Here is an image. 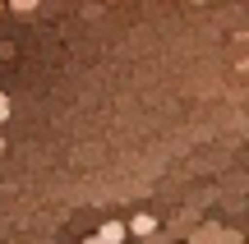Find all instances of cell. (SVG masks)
<instances>
[{
    "label": "cell",
    "instance_id": "obj_1",
    "mask_svg": "<svg viewBox=\"0 0 249 244\" xmlns=\"http://www.w3.org/2000/svg\"><path fill=\"white\" fill-rule=\"evenodd\" d=\"M97 235L107 240V244H120L124 235H129V226H124V221H102V230H97Z\"/></svg>",
    "mask_w": 249,
    "mask_h": 244
},
{
    "label": "cell",
    "instance_id": "obj_2",
    "mask_svg": "<svg viewBox=\"0 0 249 244\" xmlns=\"http://www.w3.org/2000/svg\"><path fill=\"white\" fill-rule=\"evenodd\" d=\"M129 230H134V235H157V217H148V212H139V217L129 221Z\"/></svg>",
    "mask_w": 249,
    "mask_h": 244
},
{
    "label": "cell",
    "instance_id": "obj_3",
    "mask_svg": "<svg viewBox=\"0 0 249 244\" xmlns=\"http://www.w3.org/2000/svg\"><path fill=\"white\" fill-rule=\"evenodd\" d=\"M9 9H14V14H33L37 0H9Z\"/></svg>",
    "mask_w": 249,
    "mask_h": 244
},
{
    "label": "cell",
    "instance_id": "obj_4",
    "mask_svg": "<svg viewBox=\"0 0 249 244\" xmlns=\"http://www.w3.org/2000/svg\"><path fill=\"white\" fill-rule=\"evenodd\" d=\"M5 115H9V97L0 92V120H5Z\"/></svg>",
    "mask_w": 249,
    "mask_h": 244
},
{
    "label": "cell",
    "instance_id": "obj_5",
    "mask_svg": "<svg viewBox=\"0 0 249 244\" xmlns=\"http://www.w3.org/2000/svg\"><path fill=\"white\" fill-rule=\"evenodd\" d=\"M83 244H107V240H102V235H88V240H83Z\"/></svg>",
    "mask_w": 249,
    "mask_h": 244
},
{
    "label": "cell",
    "instance_id": "obj_6",
    "mask_svg": "<svg viewBox=\"0 0 249 244\" xmlns=\"http://www.w3.org/2000/svg\"><path fill=\"white\" fill-rule=\"evenodd\" d=\"M0 152H5V138H0Z\"/></svg>",
    "mask_w": 249,
    "mask_h": 244
},
{
    "label": "cell",
    "instance_id": "obj_7",
    "mask_svg": "<svg viewBox=\"0 0 249 244\" xmlns=\"http://www.w3.org/2000/svg\"><path fill=\"white\" fill-rule=\"evenodd\" d=\"M0 14H5V0H0Z\"/></svg>",
    "mask_w": 249,
    "mask_h": 244
},
{
    "label": "cell",
    "instance_id": "obj_8",
    "mask_svg": "<svg viewBox=\"0 0 249 244\" xmlns=\"http://www.w3.org/2000/svg\"><path fill=\"white\" fill-rule=\"evenodd\" d=\"M194 5H208V0H194Z\"/></svg>",
    "mask_w": 249,
    "mask_h": 244
}]
</instances>
